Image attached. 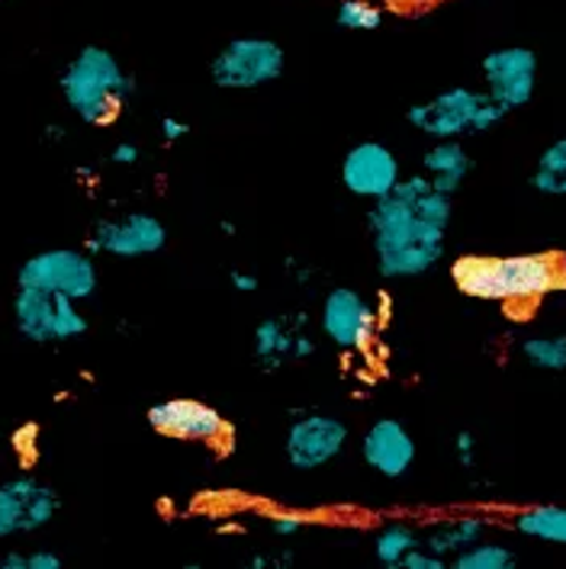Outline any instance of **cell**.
<instances>
[{
  "label": "cell",
  "instance_id": "6da1fadb",
  "mask_svg": "<svg viewBox=\"0 0 566 569\" xmlns=\"http://www.w3.org/2000/svg\"><path fill=\"white\" fill-rule=\"evenodd\" d=\"M450 212V193H441L425 174L403 178L393 193L374 200L367 226L377 270L389 280H409L435 268L445 254Z\"/></svg>",
  "mask_w": 566,
  "mask_h": 569
},
{
  "label": "cell",
  "instance_id": "7a4b0ae2",
  "mask_svg": "<svg viewBox=\"0 0 566 569\" xmlns=\"http://www.w3.org/2000/svg\"><path fill=\"white\" fill-rule=\"evenodd\" d=\"M454 287L464 297L486 302L532 306L566 287V258L557 251L540 254H464L450 264Z\"/></svg>",
  "mask_w": 566,
  "mask_h": 569
},
{
  "label": "cell",
  "instance_id": "3957f363",
  "mask_svg": "<svg viewBox=\"0 0 566 569\" xmlns=\"http://www.w3.org/2000/svg\"><path fill=\"white\" fill-rule=\"evenodd\" d=\"M59 84L68 110L88 126H113L136 93L132 74H126L117 56L100 46H85L68 61Z\"/></svg>",
  "mask_w": 566,
  "mask_h": 569
},
{
  "label": "cell",
  "instance_id": "277c9868",
  "mask_svg": "<svg viewBox=\"0 0 566 569\" xmlns=\"http://www.w3.org/2000/svg\"><path fill=\"white\" fill-rule=\"evenodd\" d=\"M506 107L493 100L486 90L447 88L438 97L409 107L406 120L428 139H464L496 129L506 120Z\"/></svg>",
  "mask_w": 566,
  "mask_h": 569
},
{
  "label": "cell",
  "instance_id": "5b68a950",
  "mask_svg": "<svg viewBox=\"0 0 566 569\" xmlns=\"http://www.w3.org/2000/svg\"><path fill=\"white\" fill-rule=\"evenodd\" d=\"M284 49L265 36H239L229 46L219 49V56L209 64L212 84L222 90L265 88L284 74Z\"/></svg>",
  "mask_w": 566,
  "mask_h": 569
},
{
  "label": "cell",
  "instance_id": "8992f818",
  "mask_svg": "<svg viewBox=\"0 0 566 569\" xmlns=\"http://www.w3.org/2000/svg\"><path fill=\"white\" fill-rule=\"evenodd\" d=\"M13 319H17V331L36 345L81 338L88 331V316L78 309V300L36 287H17Z\"/></svg>",
  "mask_w": 566,
  "mask_h": 569
},
{
  "label": "cell",
  "instance_id": "52a82bcc",
  "mask_svg": "<svg viewBox=\"0 0 566 569\" xmlns=\"http://www.w3.org/2000/svg\"><path fill=\"white\" fill-rule=\"evenodd\" d=\"M17 287H36L49 293H64L71 300H88L97 290V268L90 254L75 248L39 251L17 273Z\"/></svg>",
  "mask_w": 566,
  "mask_h": 569
},
{
  "label": "cell",
  "instance_id": "ba28073f",
  "mask_svg": "<svg viewBox=\"0 0 566 569\" xmlns=\"http://www.w3.org/2000/svg\"><path fill=\"white\" fill-rule=\"evenodd\" d=\"M168 244V229L158 216L126 212L117 219H100L88 236V251L113 258H149Z\"/></svg>",
  "mask_w": 566,
  "mask_h": 569
},
{
  "label": "cell",
  "instance_id": "9c48e42d",
  "mask_svg": "<svg viewBox=\"0 0 566 569\" xmlns=\"http://www.w3.org/2000/svg\"><path fill=\"white\" fill-rule=\"evenodd\" d=\"M59 506V492L46 482L32 480V477L3 482L0 486V540L46 528L56 518Z\"/></svg>",
  "mask_w": 566,
  "mask_h": 569
},
{
  "label": "cell",
  "instance_id": "30bf717a",
  "mask_svg": "<svg viewBox=\"0 0 566 569\" xmlns=\"http://www.w3.org/2000/svg\"><path fill=\"white\" fill-rule=\"evenodd\" d=\"M479 71L486 81V93L493 100H499L506 110H518V107L532 103L537 88V56L528 46L493 49L483 59Z\"/></svg>",
  "mask_w": 566,
  "mask_h": 569
},
{
  "label": "cell",
  "instance_id": "8fae6325",
  "mask_svg": "<svg viewBox=\"0 0 566 569\" xmlns=\"http://www.w3.org/2000/svg\"><path fill=\"white\" fill-rule=\"evenodd\" d=\"M380 329L377 306L351 287H335L322 302V331L341 351H360Z\"/></svg>",
  "mask_w": 566,
  "mask_h": 569
},
{
  "label": "cell",
  "instance_id": "7c38bea8",
  "mask_svg": "<svg viewBox=\"0 0 566 569\" xmlns=\"http://www.w3.org/2000/svg\"><path fill=\"white\" fill-rule=\"evenodd\" d=\"M348 445V425L331 416H316V412H302L290 421L287 428V460L294 470H319L331 463L335 457H341V450Z\"/></svg>",
  "mask_w": 566,
  "mask_h": 569
},
{
  "label": "cell",
  "instance_id": "4fadbf2b",
  "mask_svg": "<svg viewBox=\"0 0 566 569\" xmlns=\"http://www.w3.org/2000/svg\"><path fill=\"white\" fill-rule=\"evenodd\" d=\"M149 425L165 435V438H180V441H226L232 435L229 421L222 419L212 406L200 402V399H165L155 402L146 412Z\"/></svg>",
  "mask_w": 566,
  "mask_h": 569
},
{
  "label": "cell",
  "instance_id": "5bb4252c",
  "mask_svg": "<svg viewBox=\"0 0 566 569\" xmlns=\"http://www.w3.org/2000/svg\"><path fill=\"white\" fill-rule=\"evenodd\" d=\"M403 180L399 158L384 142H358L341 161V183L360 200H380Z\"/></svg>",
  "mask_w": 566,
  "mask_h": 569
},
{
  "label": "cell",
  "instance_id": "9a60e30c",
  "mask_svg": "<svg viewBox=\"0 0 566 569\" xmlns=\"http://www.w3.org/2000/svg\"><path fill=\"white\" fill-rule=\"evenodd\" d=\"M360 457L374 473H380L387 480H399L416 463V441H413V435L406 431L403 421L380 419L374 421L370 431L364 435Z\"/></svg>",
  "mask_w": 566,
  "mask_h": 569
},
{
  "label": "cell",
  "instance_id": "2e32d148",
  "mask_svg": "<svg viewBox=\"0 0 566 569\" xmlns=\"http://www.w3.org/2000/svg\"><path fill=\"white\" fill-rule=\"evenodd\" d=\"M312 351L316 345L306 335L302 316H270L255 329V358L265 370L284 367V360L309 358Z\"/></svg>",
  "mask_w": 566,
  "mask_h": 569
},
{
  "label": "cell",
  "instance_id": "e0dca14e",
  "mask_svg": "<svg viewBox=\"0 0 566 569\" xmlns=\"http://www.w3.org/2000/svg\"><path fill=\"white\" fill-rule=\"evenodd\" d=\"M421 171L441 193L454 197L464 187V180L470 178L474 158L467 154L460 139H435V146L425 151V158H421Z\"/></svg>",
  "mask_w": 566,
  "mask_h": 569
},
{
  "label": "cell",
  "instance_id": "ac0fdd59",
  "mask_svg": "<svg viewBox=\"0 0 566 569\" xmlns=\"http://www.w3.org/2000/svg\"><path fill=\"white\" fill-rule=\"evenodd\" d=\"M512 525L525 538L566 547V506H532V509L518 511Z\"/></svg>",
  "mask_w": 566,
  "mask_h": 569
},
{
  "label": "cell",
  "instance_id": "d6986e66",
  "mask_svg": "<svg viewBox=\"0 0 566 569\" xmlns=\"http://www.w3.org/2000/svg\"><path fill=\"white\" fill-rule=\"evenodd\" d=\"M483 535H486V521H483V518H457V521L438 525L421 543H425L431 553H438V557H457V553L467 550L470 543L483 540Z\"/></svg>",
  "mask_w": 566,
  "mask_h": 569
},
{
  "label": "cell",
  "instance_id": "ffe728a7",
  "mask_svg": "<svg viewBox=\"0 0 566 569\" xmlns=\"http://www.w3.org/2000/svg\"><path fill=\"white\" fill-rule=\"evenodd\" d=\"M532 187L544 197H566V139H557L540 151Z\"/></svg>",
  "mask_w": 566,
  "mask_h": 569
},
{
  "label": "cell",
  "instance_id": "44dd1931",
  "mask_svg": "<svg viewBox=\"0 0 566 569\" xmlns=\"http://www.w3.org/2000/svg\"><path fill=\"white\" fill-rule=\"evenodd\" d=\"M522 358L528 360L535 370L564 373L566 370V335H540V338H528V341L522 345Z\"/></svg>",
  "mask_w": 566,
  "mask_h": 569
},
{
  "label": "cell",
  "instance_id": "7402d4cb",
  "mask_svg": "<svg viewBox=\"0 0 566 569\" xmlns=\"http://www.w3.org/2000/svg\"><path fill=\"white\" fill-rule=\"evenodd\" d=\"M421 538H418L413 528H406V525H387L377 540H374V553H377V560L389 569H399L403 567V560H406V553L418 547Z\"/></svg>",
  "mask_w": 566,
  "mask_h": 569
},
{
  "label": "cell",
  "instance_id": "603a6c76",
  "mask_svg": "<svg viewBox=\"0 0 566 569\" xmlns=\"http://www.w3.org/2000/svg\"><path fill=\"white\" fill-rule=\"evenodd\" d=\"M454 569H512L515 567V553L503 547V543H489V540H477L467 550H460L454 560Z\"/></svg>",
  "mask_w": 566,
  "mask_h": 569
},
{
  "label": "cell",
  "instance_id": "cb8c5ba5",
  "mask_svg": "<svg viewBox=\"0 0 566 569\" xmlns=\"http://www.w3.org/2000/svg\"><path fill=\"white\" fill-rule=\"evenodd\" d=\"M335 23H338L341 30L351 32L380 30L384 10H380V3H374V0H341V3H338V13H335Z\"/></svg>",
  "mask_w": 566,
  "mask_h": 569
},
{
  "label": "cell",
  "instance_id": "d4e9b609",
  "mask_svg": "<svg viewBox=\"0 0 566 569\" xmlns=\"http://www.w3.org/2000/svg\"><path fill=\"white\" fill-rule=\"evenodd\" d=\"M454 450H457V460H460L464 467H474V460H477V438H474L470 431H460V435L454 438Z\"/></svg>",
  "mask_w": 566,
  "mask_h": 569
},
{
  "label": "cell",
  "instance_id": "484cf974",
  "mask_svg": "<svg viewBox=\"0 0 566 569\" xmlns=\"http://www.w3.org/2000/svg\"><path fill=\"white\" fill-rule=\"evenodd\" d=\"M299 528H302V518H297V515H277V518L270 521V531H274V535H280V538L297 535Z\"/></svg>",
  "mask_w": 566,
  "mask_h": 569
},
{
  "label": "cell",
  "instance_id": "4316f807",
  "mask_svg": "<svg viewBox=\"0 0 566 569\" xmlns=\"http://www.w3.org/2000/svg\"><path fill=\"white\" fill-rule=\"evenodd\" d=\"M27 569H61V557L52 550H32L27 557Z\"/></svg>",
  "mask_w": 566,
  "mask_h": 569
},
{
  "label": "cell",
  "instance_id": "83f0119b",
  "mask_svg": "<svg viewBox=\"0 0 566 569\" xmlns=\"http://www.w3.org/2000/svg\"><path fill=\"white\" fill-rule=\"evenodd\" d=\"M187 132H190V126H187V122L175 120V117H165V120H161V139H165L168 146H171V142H180Z\"/></svg>",
  "mask_w": 566,
  "mask_h": 569
},
{
  "label": "cell",
  "instance_id": "f1b7e54d",
  "mask_svg": "<svg viewBox=\"0 0 566 569\" xmlns=\"http://www.w3.org/2000/svg\"><path fill=\"white\" fill-rule=\"evenodd\" d=\"M110 161H113V164H120V168H126V164H136V161H139V149H136V146H129V142H122V146H117V149L110 151Z\"/></svg>",
  "mask_w": 566,
  "mask_h": 569
},
{
  "label": "cell",
  "instance_id": "f546056e",
  "mask_svg": "<svg viewBox=\"0 0 566 569\" xmlns=\"http://www.w3.org/2000/svg\"><path fill=\"white\" fill-rule=\"evenodd\" d=\"M232 287H236L239 293H255V290H258V277H251V273H245V270H232Z\"/></svg>",
  "mask_w": 566,
  "mask_h": 569
},
{
  "label": "cell",
  "instance_id": "4dcf8cb0",
  "mask_svg": "<svg viewBox=\"0 0 566 569\" xmlns=\"http://www.w3.org/2000/svg\"><path fill=\"white\" fill-rule=\"evenodd\" d=\"M27 557L30 553H20V550H10L3 560H0V569H27Z\"/></svg>",
  "mask_w": 566,
  "mask_h": 569
},
{
  "label": "cell",
  "instance_id": "1f68e13d",
  "mask_svg": "<svg viewBox=\"0 0 566 569\" xmlns=\"http://www.w3.org/2000/svg\"><path fill=\"white\" fill-rule=\"evenodd\" d=\"M46 136H49V139H61L64 129H61V126H52V129H46Z\"/></svg>",
  "mask_w": 566,
  "mask_h": 569
},
{
  "label": "cell",
  "instance_id": "d6a6232c",
  "mask_svg": "<svg viewBox=\"0 0 566 569\" xmlns=\"http://www.w3.org/2000/svg\"><path fill=\"white\" fill-rule=\"evenodd\" d=\"M389 3H425V0H389Z\"/></svg>",
  "mask_w": 566,
  "mask_h": 569
}]
</instances>
